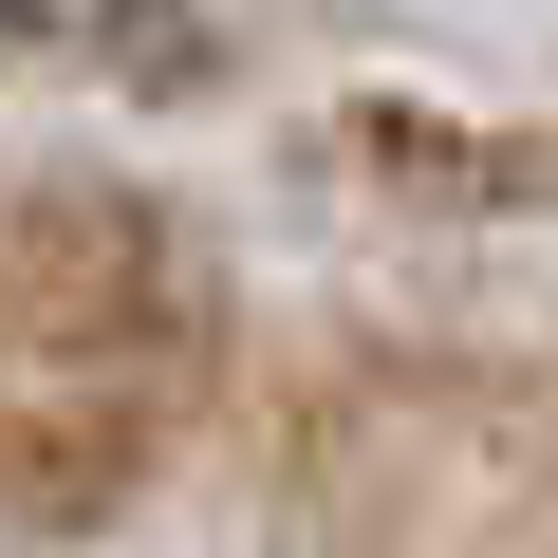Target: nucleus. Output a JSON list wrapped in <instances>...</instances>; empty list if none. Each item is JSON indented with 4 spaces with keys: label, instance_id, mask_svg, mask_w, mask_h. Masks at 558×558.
Segmentation results:
<instances>
[{
    "label": "nucleus",
    "instance_id": "nucleus-1",
    "mask_svg": "<svg viewBox=\"0 0 558 558\" xmlns=\"http://www.w3.org/2000/svg\"><path fill=\"white\" fill-rule=\"evenodd\" d=\"M205 373V279L131 186H0V502L94 521Z\"/></svg>",
    "mask_w": 558,
    "mask_h": 558
}]
</instances>
